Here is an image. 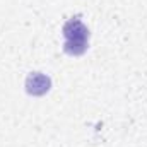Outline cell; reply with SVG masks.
I'll return each mask as SVG.
<instances>
[{"instance_id": "2", "label": "cell", "mask_w": 147, "mask_h": 147, "mask_svg": "<svg viewBox=\"0 0 147 147\" xmlns=\"http://www.w3.org/2000/svg\"><path fill=\"white\" fill-rule=\"evenodd\" d=\"M51 87V80L48 75L41 72H33L28 75L26 79V91L31 94V96H43L50 91Z\"/></svg>"}, {"instance_id": "1", "label": "cell", "mask_w": 147, "mask_h": 147, "mask_svg": "<svg viewBox=\"0 0 147 147\" xmlns=\"http://www.w3.org/2000/svg\"><path fill=\"white\" fill-rule=\"evenodd\" d=\"M63 34H65V46L63 50L69 55H82L87 50V39H89V31L84 26L80 19H70L63 26Z\"/></svg>"}]
</instances>
